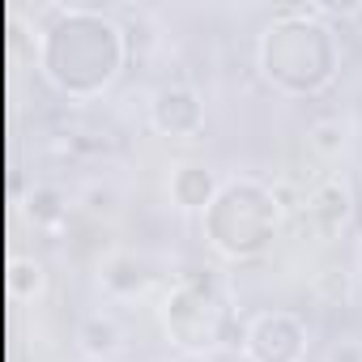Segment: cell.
<instances>
[{"label":"cell","mask_w":362,"mask_h":362,"mask_svg":"<svg viewBox=\"0 0 362 362\" xmlns=\"http://www.w3.org/2000/svg\"><path fill=\"white\" fill-rule=\"evenodd\" d=\"M77 341H81V349L94 358V362H107V358H115L119 354V324L111 320V315H90V320H81V332H77Z\"/></svg>","instance_id":"9c48e42d"},{"label":"cell","mask_w":362,"mask_h":362,"mask_svg":"<svg viewBox=\"0 0 362 362\" xmlns=\"http://www.w3.org/2000/svg\"><path fill=\"white\" fill-rule=\"evenodd\" d=\"M145 281L149 277H145V269H141L136 256H111L103 264V290H111V294H136Z\"/></svg>","instance_id":"30bf717a"},{"label":"cell","mask_w":362,"mask_h":362,"mask_svg":"<svg viewBox=\"0 0 362 362\" xmlns=\"http://www.w3.org/2000/svg\"><path fill=\"white\" fill-rule=\"evenodd\" d=\"M39 286H43V264L35 260H26V264H18L13 269V277H9V290L18 294V298H30V294H39Z\"/></svg>","instance_id":"7c38bea8"},{"label":"cell","mask_w":362,"mask_h":362,"mask_svg":"<svg viewBox=\"0 0 362 362\" xmlns=\"http://www.w3.org/2000/svg\"><path fill=\"white\" fill-rule=\"evenodd\" d=\"M128 52V35L107 13L81 5H56L39 35V69L69 98L103 94L119 77Z\"/></svg>","instance_id":"6da1fadb"},{"label":"cell","mask_w":362,"mask_h":362,"mask_svg":"<svg viewBox=\"0 0 362 362\" xmlns=\"http://www.w3.org/2000/svg\"><path fill=\"white\" fill-rule=\"evenodd\" d=\"M311 145H315L320 153L345 149V124H341V119H320V124L311 128Z\"/></svg>","instance_id":"8fae6325"},{"label":"cell","mask_w":362,"mask_h":362,"mask_svg":"<svg viewBox=\"0 0 362 362\" xmlns=\"http://www.w3.org/2000/svg\"><path fill=\"white\" fill-rule=\"evenodd\" d=\"M260 69L286 94H315L337 77V39L320 22L315 5L281 9L260 39Z\"/></svg>","instance_id":"7a4b0ae2"},{"label":"cell","mask_w":362,"mask_h":362,"mask_svg":"<svg viewBox=\"0 0 362 362\" xmlns=\"http://www.w3.org/2000/svg\"><path fill=\"white\" fill-rule=\"evenodd\" d=\"M358 358H362L358 345H337V349H332V362H358Z\"/></svg>","instance_id":"5bb4252c"},{"label":"cell","mask_w":362,"mask_h":362,"mask_svg":"<svg viewBox=\"0 0 362 362\" xmlns=\"http://www.w3.org/2000/svg\"><path fill=\"white\" fill-rule=\"evenodd\" d=\"M30 209H35V218H39V222H52V218L60 214V192H47V188H43V192H35V205H30Z\"/></svg>","instance_id":"4fadbf2b"},{"label":"cell","mask_w":362,"mask_h":362,"mask_svg":"<svg viewBox=\"0 0 362 362\" xmlns=\"http://www.w3.org/2000/svg\"><path fill=\"white\" fill-rule=\"evenodd\" d=\"M149 124L162 132V136H197L205 128V103L192 86L184 81H170L153 94L149 103Z\"/></svg>","instance_id":"8992f818"},{"label":"cell","mask_w":362,"mask_h":362,"mask_svg":"<svg viewBox=\"0 0 362 362\" xmlns=\"http://www.w3.org/2000/svg\"><path fill=\"white\" fill-rule=\"evenodd\" d=\"M209 239L218 252L235 256V260H252L260 256L281 226V201L273 188L256 184V179H230L222 184L218 201L205 214Z\"/></svg>","instance_id":"3957f363"},{"label":"cell","mask_w":362,"mask_h":362,"mask_svg":"<svg viewBox=\"0 0 362 362\" xmlns=\"http://www.w3.org/2000/svg\"><path fill=\"white\" fill-rule=\"evenodd\" d=\"M218 192H222V184H218V175L205 162H184L170 175V201L184 214H209Z\"/></svg>","instance_id":"52a82bcc"},{"label":"cell","mask_w":362,"mask_h":362,"mask_svg":"<svg viewBox=\"0 0 362 362\" xmlns=\"http://www.w3.org/2000/svg\"><path fill=\"white\" fill-rule=\"evenodd\" d=\"M358 264H362V252H358Z\"/></svg>","instance_id":"9a60e30c"},{"label":"cell","mask_w":362,"mask_h":362,"mask_svg":"<svg viewBox=\"0 0 362 362\" xmlns=\"http://www.w3.org/2000/svg\"><path fill=\"white\" fill-rule=\"evenodd\" d=\"M247 362H303L307 358V324L294 311H260L243 328Z\"/></svg>","instance_id":"5b68a950"},{"label":"cell","mask_w":362,"mask_h":362,"mask_svg":"<svg viewBox=\"0 0 362 362\" xmlns=\"http://www.w3.org/2000/svg\"><path fill=\"white\" fill-rule=\"evenodd\" d=\"M307 222L320 235H337L345 222H354V192L341 179H324V184L307 197Z\"/></svg>","instance_id":"ba28073f"},{"label":"cell","mask_w":362,"mask_h":362,"mask_svg":"<svg viewBox=\"0 0 362 362\" xmlns=\"http://www.w3.org/2000/svg\"><path fill=\"white\" fill-rule=\"evenodd\" d=\"M162 324H166V332H170V341L179 349L214 354L235 332V315H230L222 281L209 277V273L184 277L162 303Z\"/></svg>","instance_id":"277c9868"}]
</instances>
